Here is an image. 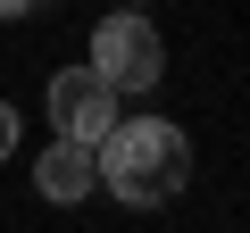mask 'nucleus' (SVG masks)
Wrapping results in <instances>:
<instances>
[{"mask_svg": "<svg viewBox=\"0 0 250 233\" xmlns=\"http://www.w3.org/2000/svg\"><path fill=\"white\" fill-rule=\"evenodd\" d=\"M92 175L125 208H167L192 183V142H184V125H167V116H117V134L92 150Z\"/></svg>", "mask_w": 250, "mask_h": 233, "instance_id": "obj_1", "label": "nucleus"}, {"mask_svg": "<svg viewBox=\"0 0 250 233\" xmlns=\"http://www.w3.org/2000/svg\"><path fill=\"white\" fill-rule=\"evenodd\" d=\"M108 92H150L159 75H167V42H159V25L150 17H100L92 25V58H83Z\"/></svg>", "mask_w": 250, "mask_h": 233, "instance_id": "obj_2", "label": "nucleus"}, {"mask_svg": "<svg viewBox=\"0 0 250 233\" xmlns=\"http://www.w3.org/2000/svg\"><path fill=\"white\" fill-rule=\"evenodd\" d=\"M108 134H117V92H108L92 67H59V75H50V142L100 150Z\"/></svg>", "mask_w": 250, "mask_h": 233, "instance_id": "obj_3", "label": "nucleus"}, {"mask_svg": "<svg viewBox=\"0 0 250 233\" xmlns=\"http://www.w3.org/2000/svg\"><path fill=\"white\" fill-rule=\"evenodd\" d=\"M34 192H42L50 208H75V200H92V192H100V175H92V150H75V142H50V150L34 158Z\"/></svg>", "mask_w": 250, "mask_h": 233, "instance_id": "obj_4", "label": "nucleus"}, {"mask_svg": "<svg viewBox=\"0 0 250 233\" xmlns=\"http://www.w3.org/2000/svg\"><path fill=\"white\" fill-rule=\"evenodd\" d=\"M9 150H17V108L0 100V167H9Z\"/></svg>", "mask_w": 250, "mask_h": 233, "instance_id": "obj_5", "label": "nucleus"}]
</instances>
